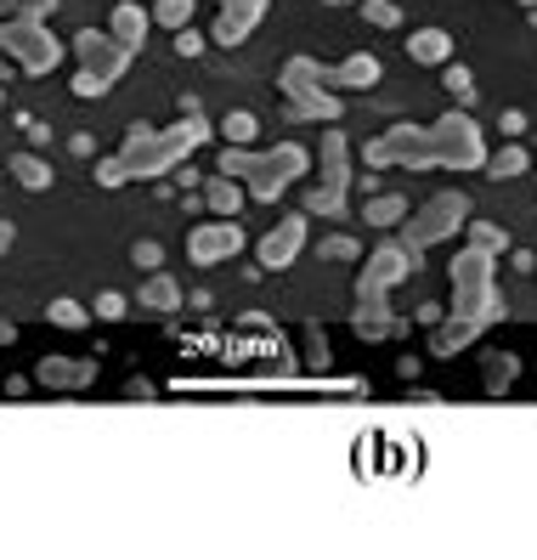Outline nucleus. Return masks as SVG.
<instances>
[{"label": "nucleus", "instance_id": "f257e3e1", "mask_svg": "<svg viewBox=\"0 0 537 560\" xmlns=\"http://www.w3.org/2000/svg\"><path fill=\"white\" fill-rule=\"evenodd\" d=\"M205 137H210V125L198 119V103L187 96V103H182V119H176L171 130L137 125L114 159H96V182H103V187H119V182H130V176H164L176 159H187Z\"/></svg>", "mask_w": 537, "mask_h": 560}, {"label": "nucleus", "instance_id": "f03ea898", "mask_svg": "<svg viewBox=\"0 0 537 560\" xmlns=\"http://www.w3.org/2000/svg\"><path fill=\"white\" fill-rule=\"evenodd\" d=\"M312 153L300 148V142H278V148H266V153H249V148H226L221 153V176L226 182H244V192L255 205H272L278 192L306 171Z\"/></svg>", "mask_w": 537, "mask_h": 560}, {"label": "nucleus", "instance_id": "7ed1b4c3", "mask_svg": "<svg viewBox=\"0 0 537 560\" xmlns=\"http://www.w3.org/2000/svg\"><path fill=\"white\" fill-rule=\"evenodd\" d=\"M492 260H498V255H487V249H476V244L453 255L447 278H453V317H458V323L487 328V323L503 317V294H498V283H492Z\"/></svg>", "mask_w": 537, "mask_h": 560}, {"label": "nucleus", "instance_id": "20e7f679", "mask_svg": "<svg viewBox=\"0 0 537 560\" xmlns=\"http://www.w3.org/2000/svg\"><path fill=\"white\" fill-rule=\"evenodd\" d=\"M430 130V159L447 164V171H481L487 164V148H481V130L469 114H442Z\"/></svg>", "mask_w": 537, "mask_h": 560}, {"label": "nucleus", "instance_id": "39448f33", "mask_svg": "<svg viewBox=\"0 0 537 560\" xmlns=\"http://www.w3.org/2000/svg\"><path fill=\"white\" fill-rule=\"evenodd\" d=\"M278 85H283V103L294 108V119H340V114H346V108L323 91V69H317L312 57H289L283 74H278Z\"/></svg>", "mask_w": 537, "mask_h": 560}, {"label": "nucleus", "instance_id": "423d86ee", "mask_svg": "<svg viewBox=\"0 0 537 560\" xmlns=\"http://www.w3.org/2000/svg\"><path fill=\"white\" fill-rule=\"evenodd\" d=\"M464 215H469V199L464 192H435V199H424L419 205V215H408V233H401V249H430V244H442V238H453L458 226H464Z\"/></svg>", "mask_w": 537, "mask_h": 560}, {"label": "nucleus", "instance_id": "0eeeda50", "mask_svg": "<svg viewBox=\"0 0 537 560\" xmlns=\"http://www.w3.org/2000/svg\"><path fill=\"white\" fill-rule=\"evenodd\" d=\"M419 260H424V255L401 249V244H380V249H367L362 278H357V301H362V306H385V289H390V283H401L408 272H419Z\"/></svg>", "mask_w": 537, "mask_h": 560}, {"label": "nucleus", "instance_id": "6e6552de", "mask_svg": "<svg viewBox=\"0 0 537 560\" xmlns=\"http://www.w3.org/2000/svg\"><path fill=\"white\" fill-rule=\"evenodd\" d=\"M367 164H413V171H430V130L424 125H390L385 137L367 142Z\"/></svg>", "mask_w": 537, "mask_h": 560}, {"label": "nucleus", "instance_id": "1a4fd4ad", "mask_svg": "<svg viewBox=\"0 0 537 560\" xmlns=\"http://www.w3.org/2000/svg\"><path fill=\"white\" fill-rule=\"evenodd\" d=\"M346 137H340V130H328V137H323V182L306 192V210L312 215H334V210H346L340 199H346Z\"/></svg>", "mask_w": 537, "mask_h": 560}, {"label": "nucleus", "instance_id": "9d476101", "mask_svg": "<svg viewBox=\"0 0 537 560\" xmlns=\"http://www.w3.org/2000/svg\"><path fill=\"white\" fill-rule=\"evenodd\" d=\"M74 51H80V62H85V74L108 80V85L125 74V62H130V51L108 35V28H80V35H74Z\"/></svg>", "mask_w": 537, "mask_h": 560}, {"label": "nucleus", "instance_id": "9b49d317", "mask_svg": "<svg viewBox=\"0 0 537 560\" xmlns=\"http://www.w3.org/2000/svg\"><path fill=\"white\" fill-rule=\"evenodd\" d=\"M244 249V226L238 221H210V226H192L187 233V255L198 260V267H215V260L238 255Z\"/></svg>", "mask_w": 537, "mask_h": 560}, {"label": "nucleus", "instance_id": "f8f14e48", "mask_svg": "<svg viewBox=\"0 0 537 560\" xmlns=\"http://www.w3.org/2000/svg\"><path fill=\"white\" fill-rule=\"evenodd\" d=\"M300 244H306V215H283L272 233L255 244V255H260V267H266V272H283L289 260L300 255Z\"/></svg>", "mask_w": 537, "mask_h": 560}, {"label": "nucleus", "instance_id": "ddd939ff", "mask_svg": "<svg viewBox=\"0 0 537 560\" xmlns=\"http://www.w3.org/2000/svg\"><path fill=\"white\" fill-rule=\"evenodd\" d=\"M260 12H266V0H226L221 18H215V28H210V40H215V46H244V40L255 35Z\"/></svg>", "mask_w": 537, "mask_h": 560}, {"label": "nucleus", "instance_id": "4468645a", "mask_svg": "<svg viewBox=\"0 0 537 560\" xmlns=\"http://www.w3.org/2000/svg\"><path fill=\"white\" fill-rule=\"evenodd\" d=\"M323 85H340V91H367V85H380V57H374V51L346 57L340 69H323Z\"/></svg>", "mask_w": 537, "mask_h": 560}, {"label": "nucleus", "instance_id": "2eb2a0df", "mask_svg": "<svg viewBox=\"0 0 537 560\" xmlns=\"http://www.w3.org/2000/svg\"><path fill=\"white\" fill-rule=\"evenodd\" d=\"M148 23H153V18L137 7V0H119V7H114V23H108V35H114L130 57H137V51H142V40H148Z\"/></svg>", "mask_w": 537, "mask_h": 560}, {"label": "nucleus", "instance_id": "dca6fc26", "mask_svg": "<svg viewBox=\"0 0 537 560\" xmlns=\"http://www.w3.org/2000/svg\"><path fill=\"white\" fill-rule=\"evenodd\" d=\"M198 205H210L221 221H238V210L249 205V192H244V182H226V176H215V182H205V199Z\"/></svg>", "mask_w": 537, "mask_h": 560}, {"label": "nucleus", "instance_id": "f3484780", "mask_svg": "<svg viewBox=\"0 0 537 560\" xmlns=\"http://www.w3.org/2000/svg\"><path fill=\"white\" fill-rule=\"evenodd\" d=\"M408 57L413 62H447L453 57V35H447V28H413V35H408Z\"/></svg>", "mask_w": 537, "mask_h": 560}, {"label": "nucleus", "instance_id": "a211bd4d", "mask_svg": "<svg viewBox=\"0 0 537 560\" xmlns=\"http://www.w3.org/2000/svg\"><path fill=\"white\" fill-rule=\"evenodd\" d=\"M7 164H12V176H17L28 192H46V187H51V159H40V153H12Z\"/></svg>", "mask_w": 537, "mask_h": 560}, {"label": "nucleus", "instance_id": "6ab92c4d", "mask_svg": "<svg viewBox=\"0 0 537 560\" xmlns=\"http://www.w3.org/2000/svg\"><path fill=\"white\" fill-rule=\"evenodd\" d=\"M476 335H481L476 323H458V317H447V323L430 335V351H435V357H453V351H464V346L476 340Z\"/></svg>", "mask_w": 537, "mask_h": 560}, {"label": "nucleus", "instance_id": "aec40b11", "mask_svg": "<svg viewBox=\"0 0 537 560\" xmlns=\"http://www.w3.org/2000/svg\"><path fill=\"white\" fill-rule=\"evenodd\" d=\"M526 164H532V153H526L521 142H503V148L481 164V171H487L492 182H510V176H521V171H526Z\"/></svg>", "mask_w": 537, "mask_h": 560}, {"label": "nucleus", "instance_id": "412c9836", "mask_svg": "<svg viewBox=\"0 0 537 560\" xmlns=\"http://www.w3.org/2000/svg\"><path fill=\"white\" fill-rule=\"evenodd\" d=\"M40 380H46V385H57V390H74V385H85V380H91V362H62V357H46V362H40Z\"/></svg>", "mask_w": 537, "mask_h": 560}, {"label": "nucleus", "instance_id": "4be33fe9", "mask_svg": "<svg viewBox=\"0 0 537 560\" xmlns=\"http://www.w3.org/2000/svg\"><path fill=\"white\" fill-rule=\"evenodd\" d=\"M357 335L362 340H390V335H401V323L385 306H357Z\"/></svg>", "mask_w": 537, "mask_h": 560}, {"label": "nucleus", "instance_id": "5701e85b", "mask_svg": "<svg viewBox=\"0 0 537 560\" xmlns=\"http://www.w3.org/2000/svg\"><path fill=\"white\" fill-rule=\"evenodd\" d=\"M142 306H148V312H176V306H182V289H176V278L153 272V278L142 283Z\"/></svg>", "mask_w": 537, "mask_h": 560}, {"label": "nucleus", "instance_id": "b1692460", "mask_svg": "<svg viewBox=\"0 0 537 560\" xmlns=\"http://www.w3.org/2000/svg\"><path fill=\"white\" fill-rule=\"evenodd\" d=\"M362 221H367V226H396V221H408V199H396V192H380V199H367V205H362Z\"/></svg>", "mask_w": 537, "mask_h": 560}, {"label": "nucleus", "instance_id": "393cba45", "mask_svg": "<svg viewBox=\"0 0 537 560\" xmlns=\"http://www.w3.org/2000/svg\"><path fill=\"white\" fill-rule=\"evenodd\" d=\"M221 137H226V148H249V142H255V114H249V108H232V114L221 119Z\"/></svg>", "mask_w": 537, "mask_h": 560}, {"label": "nucleus", "instance_id": "a878e982", "mask_svg": "<svg viewBox=\"0 0 537 560\" xmlns=\"http://www.w3.org/2000/svg\"><path fill=\"white\" fill-rule=\"evenodd\" d=\"M153 23H164V28H176V35H182V28L192 23V0H159V7L148 12Z\"/></svg>", "mask_w": 537, "mask_h": 560}, {"label": "nucleus", "instance_id": "bb28decb", "mask_svg": "<svg viewBox=\"0 0 537 560\" xmlns=\"http://www.w3.org/2000/svg\"><path fill=\"white\" fill-rule=\"evenodd\" d=\"M469 238H476V249H487V255L510 249V233H503V226H492V221H476V226H469Z\"/></svg>", "mask_w": 537, "mask_h": 560}, {"label": "nucleus", "instance_id": "cd10ccee", "mask_svg": "<svg viewBox=\"0 0 537 560\" xmlns=\"http://www.w3.org/2000/svg\"><path fill=\"white\" fill-rule=\"evenodd\" d=\"M362 18L374 23V28H396L401 12H396V0H362Z\"/></svg>", "mask_w": 537, "mask_h": 560}, {"label": "nucleus", "instance_id": "c85d7f7f", "mask_svg": "<svg viewBox=\"0 0 537 560\" xmlns=\"http://www.w3.org/2000/svg\"><path fill=\"white\" fill-rule=\"evenodd\" d=\"M46 317H51V323H62V328H85V306H80V301H51V306H46Z\"/></svg>", "mask_w": 537, "mask_h": 560}, {"label": "nucleus", "instance_id": "c756f323", "mask_svg": "<svg viewBox=\"0 0 537 560\" xmlns=\"http://www.w3.org/2000/svg\"><path fill=\"white\" fill-rule=\"evenodd\" d=\"M510 380H515V357H487V385L503 390Z\"/></svg>", "mask_w": 537, "mask_h": 560}, {"label": "nucleus", "instance_id": "7c9ffc66", "mask_svg": "<svg viewBox=\"0 0 537 560\" xmlns=\"http://www.w3.org/2000/svg\"><path fill=\"white\" fill-rule=\"evenodd\" d=\"M96 317H125V294L103 289V294H96Z\"/></svg>", "mask_w": 537, "mask_h": 560}, {"label": "nucleus", "instance_id": "2f4dec72", "mask_svg": "<svg viewBox=\"0 0 537 560\" xmlns=\"http://www.w3.org/2000/svg\"><path fill=\"white\" fill-rule=\"evenodd\" d=\"M51 7H57V0H17V18H28V23H46V18H51Z\"/></svg>", "mask_w": 537, "mask_h": 560}, {"label": "nucleus", "instance_id": "473e14b6", "mask_svg": "<svg viewBox=\"0 0 537 560\" xmlns=\"http://www.w3.org/2000/svg\"><path fill=\"white\" fill-rule=\"evenodd\" d=\"M130 260H137V267H148V272H153V267H159V260H164V249H159L153 238H142L137 249H130Z\"/></svg>", "mask_w": 537, "mask_h": 560}, {"label": "nucleus", "instance_id": "72a5a7b5", "mask_svg": "<svg viewBox=\"0 0 537 560\" xmlns=\"http://www.w3.org/2000/svg\"><path fill=\"white\" fill-rule=\"evenodd\" d=\"M205 51V35H198V28H182L176 35V57H198Z\"/></svg>", "mask_w": 537, "mask_h": 560}, {"label": "nucleus", "instance_id": "f704fd0d", "mask_svg": "<svg viewBox=\"0 0 537 560\" xmlns=\"http://www.w3.org/2000/svg\"><path fill=\"white\" fill-rule=\"evenodd\" d=\"M323 255H328V260H351V255H362V249H357L351 238H323Z\"/></svg>", "mask_w": 537, "mask_h": 560}, {"label": "nucleus", "instance_id": "c9c22d12", "mask_svg": "<svg viewBox=\"0 0 537 560\" xmlns=\"http://www.w3.org/2000/svg\"><path fill=\"white\" fill-rule=\"evenodd\" d=\"M103 91H108V80H96V74H85V69L74 74V96H103Z\"/></svg>", "mask_w": 537, "mask_h": 560}, {"label": "nucleus", "instance_id": "e433bc0d", "mask_svg": "<svg viewBox=\"0 0 537 560\" xmlns=\"http://www.w3.org/2000/svg\"><path fill=\"white\" fill-rule=\"evenodd\" d=\"M447 91H453V96H469V74H464V69H447Z\"/></svg>", "mask_w": 537, "mask_h": 560}, {"label": "nucleus", "instance_id": "4c0bfd02", "mask_svg": "<svg viewBox=\"0 0 537 560\" xmlns=\"http://www.w3.org/2000/svg\"><path fill=\"white\" fill-rule=\"evenodd\" d=\"M12 238H17V233H12V221H0V255L12 249Z\"/></svg>", "mask_w": 537, "mask_h": 560}, {"label": "nucleus", "instance_id": "58836bf2", "mask_svg": "<svg viewBox=\"0 0 537 560\" xmlns=\"http://www.w3.org/2000/svg\"><path fill=\"white\" fill-rule=\"evenodd\" d=\"M12 340H17V328H12V323H0V346H12Z\"/></svg>", "mask_w": 537, "mask_h": 560}, {"label": "nucleus", "instance_id": "ea45409f", "mask_svg": "<svg viewBox=\"0 0 537 560\" xmlns=\"http://www.w3.org/2000/svg\"><path fill=\"white\" fill-rule=\"evenodd\" d=\"M0 12H12V18H17V0H0Z\"/></svg>", "mask_w": 537, "mask_h": 560}, {"label": "nucleus", "instance_id": "a19ab883", "mask_svg": "<svg viewBox=\"0 0 537 560\" xmlns=\"http://www.w3.org/2000/svg\"><path fill=\"white\" fill-rule=\"evenodd\" d=\"M521 7H532V12H537V0H521Z\"/></svg>", "mask_w": 537, "mask_h": 560}, {"label": "nucleus", "instance_id": "79ce46f5", "mask_svg": "<svg viewBox=\"0 0 537 560\" xmlns=\"http://www.w3.org/2000/svg\"><path fill=\"white\" fill-rule=\"evenodd\" d=\"M0 108H7V91H0Z\"/></svg>", "mask_w": 537, "mask_h": 560}, {"label": "nucleus", "instance_id": "37998d69", "mask_svg": "<svg viewBox=\"0 0 537 560\" xmlns=\"http://www.w3.org/2000/svg\"><path fill=\"white\" fill-rule=\"evenodd\" d=\"M328 7H346V0H328Z\"/></svg>", "mask_w": 537, "mask_h": 560}, {"label": "nucleus", "instance_id": "c03bdc74", "mask_svg": "<svg viewBox=\"0 0 537 560\" xmlns=\"http://www.w3.org/2000/svg\"><path fill=\"white\" fill-rule=\"evenodd\" d=\"M221 7H226V0H221Z\"/></svg>", "mask_w": 537, "mask_h": 560}]
</instances>
